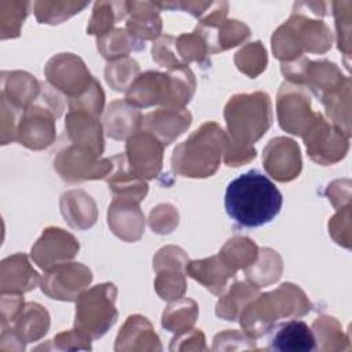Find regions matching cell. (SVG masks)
<instances>
[{
    "label": "cell",
    "mask_w": 352,
    "mask_h": 352,
    "mask_svg": "<svg viewBox=\"0 0 352 352\" xmlns=\"http://www.w3.org/2000/svg\"><path fill=\"white\" fill-rule=\"evenodd\" d=\"M187 271L190 276L199 282L210 274V278L208 279L205 286L214 294H219L223 290L227 278L232 276L235 272V270L231 268L220 256L201 261H192L188 264Z\"/></svg>",
    "instance_id": "ac0fdd59"
},
{
    "label": "cell",
    "mask_w": 352,
    "mask_h": 352,
    "mask_svg": "<svg viewBox=\"0 0 352 352\" xmlns=\"http://www.w3.org/2000/svg\"><path fill=\"white\" fill-rule=\"evenodd\" d=\"M254 285H248V283H242L238 282L232 286V289L230 290V293L227 296H224V298H221L217 302V308H216V315L220 318H224L226 320H235L236 319V302H245L248 304L250 298H254L253 296L258 293V286L253 287Z\"/></svg>",
    "instance_id": "cb8c5ba5"
},
{
    "label": "cell",
    "mask_w": 352,
    "mask_h": 352,
    "mask_svg": "<svg viewBox=\"0 0 352 352\" xmlns=\"http://www.w3.org/2000/svg\"><path fill=\"white\" fill-rule=\"evenodd\" d=\"M268 349L283 352H307L316 349L314 331L302 320L282 323L270 341Z\"/></svg>",
    "instance_id": "2e32d148"
},
{
    "label": "cell",
    "mask_w": 352,
    "mask_h": 352,
    "mask_svg": "<svg viewBox=\"0 0 352 352\" xmlns=\"http://www.w3.org/2000/svg\"><path fill=\"white\" fill-rule=\"evenodd\" d=\"M118 106L117 107V102H113L109 106V113L106 116V126H107V133L109 136L114 138V139H124L128 133H133L138 129V124H132L128 121H124L125 117L131 116L132 113L136 111V109L129 104L128 102H120L118 100Z\"/></svg>",
    "instance_id": "603a6c76"
},
{
    "label": "cell",
    "mask_w": 352,
    "mask_h": 352,
    "mask_svg": "<svg viewBox=\"0 0 352 352\" xmlns=\"http://www.w3.org/2000/svg\"><path fill=\"white\" fill-rule=\"evenodd\" d=\"M92 279L91 271L80 263L59 264L48 270V274L43 278V292L51 298L63 300L65 285H70L78 294Z\"/></svg>",
    "instance_id": "5bb4252c"
},
{
    "label": "cell",
    "mask_w": 352,
    "mask_h": 352,
    "mask_svg": "<svg viewBox=\"0 0 352 352\" xmlns=\"http://www.w3.org/2000/svg\"><path fill=\"white\" fill-rule=\"evenodd\" d=\"M214 122H208L195 131V133L173 151V170L188 177H206L216 172L221 151L228 139L221 132L212 143L209 139L216 131Z\"/></svg>",
    "instance_id": "5b68a950"
},
{
    "label": "cell",
    "mask_w": 352,
    "mask_h": 352,
    "mask_svg": "<svg viewBox=\"0 0 352 352\" xmlns=\"http://www.w3.org/2000/svg\"><path fill=\"white\" fill-rule=\"evenodd\" d=\"M231 140V150L226 153V164L239 166L250 161L242 151L256 157V150L250 146L260 139L271 125V102L267 94L236 95L226 106L224 111Z\"/></svg>",
    "instance_id": "7a4b0ae2"
},
{
    "label": "cell",
    "mask_w": 352,
    "mask_h": 352,
    "mask_svg": "<svg viewBox=\"0 0 352 352\" xmlns=\"http://www.w3.org/2000/svg\"><path fill=\"white\" fill-rule=\"evenodd\" d=\"M95 153L82 146H69L58 154L55 168L67 182H80L85 179H98L111 168V160L96 161Z\"/></svg>",
    "instance_id": "ba28073f"
},
{
    "label": "cell",
    "mask_w": 352,
    "mask_h": 352,
    "mask_svg": "<svg viewBox=\"0 0 352 352\" xmlns=\"http://www.w3.org/2000/svg\"><path fill=\"white\" fill-rule=\"evenodd\" d=\"M283 198L276 186L256 169L231 180L224 195L228 216L248 228L272 221L279 214Z\"/></svg>",
    "instance_id": "6da1fadb"
},
{
    "label": "cell",
    "mask_w": 352,
    "mask_h": 352,
    "mask_svg": "<svg viewBox=\"0 0 352 352\" xmlns=\"http://www.w3.org/2000/svg\"><path fill=\"white\" fill-rule=\"evenodd\" d=\"M194 87V76L190 69H179L172 74L147 72L131 84L126 102L143 107L160 103L182 107L192 96Z\"/></svg>",
    "instance_id": "277c9868"
},
{
    "label": "cell",
    "mask_w": 352,
    "mask_h": 352,
    "mask_svg": "<svg viewBox=\"0 0 352 352\" xmlns=\"http://www.w3.org/2000/svg\"><path fill=\"white\" fill-rule=\"evenodd\" d=\"M116 287L111 283L96 287L78 296L76 311V329L91 338L102 337L117 319L114 308Z\"/></svg>",
    "instance_id": "8992f818"
},
{
    "label": "cell",
    "mask_w": 352,
    "mask_h": 352,
    "mask_svg": "<svg viewBox=\"0 0 352 352\" xmlns=\"http://www.w3.org/2000/svg\"><path fill=\"white\" fill-rule=\"evenodd\" d=\"M67 133L74 143L89 148L95 155H100L103 151V138L99 122L95 116L82 110H72L66 117Z\"/></svg>",
    "instance_id": "e0dca14e"
},
{
    "label": "cell",
    "mask_w": 352,
    "mask_h": 352,
    "mask_svg": "<svg viewBox=\"0 0 352 352\" xmlns=\"http://www.w3.org/2000/svg\"><path fill=\"white\" fill-rule=\"evenodd\" d=\"M82 99H87V98H85V95H84V96H78V98H73V99H70V103H69L70 110H72V109H80L81 106H85L87 100H82ZM88 103H89V107H91V110H92L94 116H95V117H96V116H100V113H102V107H103V96L95 98V99L89 100Z\"/></svg>",
    "instance_id": "484cf974"
},
{
    "label": "cell",
    "mask_w": 352,
    "mask_h": 352,
    "mask_svg": "<svg viewBox=\"0 0 352 352\" xmlns=\"http://www.w3.org/2000/svg\"><path fill=\"white\" fill-rule=\"evenodd\" d=\"M188 301L190 300H183L179 304L168 307L162 315V326L169 331L179 334L182 331H188L197 318V304L188 308Z\"/></svg>",
    "instance_id": "d4e9b609"
},
{
    "label": "cell",
    "mask_w": 352,
    "mask_h": 352,
    "mask_svg": "<svg viewBox=\"0 0 352 352\" xmlns=\"http://www.w3.org/2000/svg\"><path fill=\"white\" fill-rule=\"evenodd\" d=\"M146 341L153 349H161V344L158 337L155 336V333L153 331L150 323L144 319L139 334H136V327H135V322H133V316H129L125 326L122 327V330L118 333L117 337V342L114 349L116 351H121V349H138V342Z\"/></svg>",
    "instance_id": "44dd1931"
},
{
    "label": "cell",
    "mask_w": 352,
    "mask_h": 352,
    "mask_svg": "<svg viewBox=\"0 0 352 352\" xmlns=\"http://www.w3.org/2000/svg\"><path fill=\"white\" fill-rule=\"evenodd\" d=\"M304 136L307 150L314 161L320 164H331L342 158L346 153V148L329 144V142L345 140L340 131L333 132L330 125L320 114H315L312 124L305 131Z\"/></svg>",
    "instance_id": "8fae6325"
},
{
    "label": "cell",
    "mask_w": 352,
    "mask_h": 352,
    "mask_svg": "<svg viewBox=\"0 0 352 352\" xmlns=\"http://www.w3.org/2000/svg\"><path fill=\"white\" fill-rule=\"evenodd\" d=\"M305 294L292 283H283L272 293L260 296L241 312V324L250 337L265 334L282 316H301L309 312Z\"/></svg>",
    "instance_id": "3957f363"
},
{
    "label": "cell",
    "mask_w": 352,
    "mask_h": 352,
    "mask_svg": "<svg viewBox=\"0 0 352 352\" xmlns=\"http://www.w3.org/2000/svg\"><path fill=\"white\" fill-rule=\"evenodd\" d=\"M10 91H1V95H10V104L21 110L36 99L38 84L33 76L28 73H10Z\"/></svg>",
    "instance_id": "ffe728a7"
},
{
    "label": "cell",
    "mask_w": 352,
    "mask_h": 352,
    "mask_svg": "<svg viewBox=\"0 0 352 352\" xmlns=\"http://www.w3.org/2000/svg\"><path fill=\"white\" fill-rule=\"evenodd\" d=\"M50 94L51 92L48 89L41 92L44 98V107L41 104H32L23 110L21 117V124L16 131L18 140L29 148H43L50 146L54 140V117L58 116L54 113V109L60 113L62 104L60 100L47 103Z\"/></svg>",
    "instance_id": "52a82bcc"
},
{
    "label": "cell",
    "mask_w": 352,
    "mask_h": 352,
    "mask_svg": "<svg viewBox=\"0 0 352 352\" xmlns=\"http://www.w3.org/2000/svg\"><path fill=\"white\" fill-rule=\"evenodd\" d=\"M191 124V116L184 109L168 107L150 113L142 121V126L148 133H155L164 146L183 133Z\"/></svg>",
    "instance_id": "9a60e30c"
},
{
    "label": "cell",
    "mask_w": 352,
    "mask_h": 352,
    "mask_svg": "<svg viewBox=\"0 0 352 352\" xmlns=\"http://www.w3.org/2000/svg\"><path fill=\"white\" fill-rule=\"evenodd\" d=\"M164 144L148 132L136 133L128 139L126 151L132 172L139 177H154L161 169V154Z\"/></svg>",
    "instance_id": "7c38bea8"
},
{
    "label": "cell",
    "mask_w": 352,
    "mask_h": 352,
    "mask_svg": "<svg viewBox=\"0 0 352 352\" xmlns=\"http://www.w3.org/2000/svg\"><path fill=\"white\" fill-rule=\"evenodd\" d=\"M1 268L8 270L10 272H15V276H10V280L1 282V293L11 292V293H22L33 289L37 283L36 278H28V276H19L21 272L30 268L26 257L23 254H15L12 257L6 258L1 263Z\"/></svg>",
    "instance_id": "7402d4cb"
},
{
    "label": "cell",
    "mask_w": 352,
    "mask_h": 352,
    "mask_svg": "<svg viewBox=\"0 0 352 352\" xmlns=\"http://www.w3.org/2000/svg\"><path fill=\"white\" fill-rule=\"evenodd\" d=\"M50 326L47 311L38 304H28L15 318L14 331L23 342H32L43 337Z\"/></svg>",
    "instance_id": "d6986e66"
},
{
    "label": "cell",
    "mask_w": 352,
    "mask_h": 352,
    "mask_svg": "<svg viewBox=\"0 0 352 352\" xmlns=\"http://www.w3.org/2000/svg\"><path fill=\"white\" fill-rule=\"evenodd\" d=\"M278 114L280 126L294 135H304L315 118L309 109V96L286 84L279 92Z\"/></svg>",
    "instance_id": "9c48e42d"
},
{
    "label": "cell",
    "mask_w": 352,
    "mask_h": 352,
    "mask_svg": "<svg viewBox=\"0 0 352 352\" xmlns=\"http://www.w3.org/2000/svg\"><path fill=\"white\" fill-rule=\"evenodd\" d=\"M78 250V242L73 235L65 232L60 228H47L43 236L32 248V257L34 261L45 270L55 265V253L58 254L59 263L72 258Z\"/></svg>",
    "instance_id": "4fadbf2b"
},
{
    "label": "cell",
    "mask_w": 352,
    "mask_h": 352,
    "mask_svg": "<svg viewBox=\"0 0 352 352\" xmlns=\"http://www.w3.org/2000/svg\"><path fill=\"white\" fill-rule=\"evenodd\" d=\"M263 161L267 172L280 182L294 179L301 169L298 146L285 138H276L268 143L264 150Z\"/></svg>",
    "instance_id": "30bf717a"
}]
</instances>
